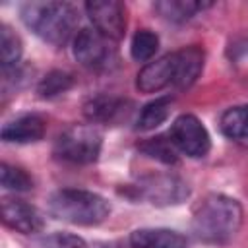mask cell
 I'll list each match as a JSON object with an SVG mask.
<instances>
[{"label": "cell", "mask_w": 248, "mask_h": 248, "mask_svg": "<svg viewBox=\"0 0 248 248\" xmlns=\"http://www.w3.org/2000/svg\"><path fill=\"white\" fill-rule=\"evenodd\" d=\"M74 56L89 70H107L116 62L114 41L101 35L97 29H81L74 37Z\"/></svg>", "instance_id": "8992f818"}, {"label": "cell", "mask_w": 248, "mask_h": 248, "mask_svg": "<svg viewBox=\"0 0 248 248\" xmlns=\"http://www.w3.org/2000/svg\"><path fill=\"white\" fill-rule=\"evenodd\" d=\"M2 221L6 227L21 234H35L45 229L43 213L35 205L16 198L2 200Z\"/></svg>", "instance_id": "9c48e42d"}, {"label": "cell", "mask_w": 248, "mask_h": 248, "mask_svg": "<svg viewBox=\"0 0 248 248\" xmlns=\"http://www.w3.org/2000/svg\"><path fill=\"white\" fill-rule=\"evenodd\" d=\"M242 225V205L225 194L205 196L192 217V232L203 244L221 246L231 242Z\"/></svg>", "instance_id": "6da1fadb"}, {"label": "cell", "mask_w": 248, "mask_h": 248, "mask_svg": "<svg viewBox=\"0 0 248 248\" xmlns=\"http://www.w3.org/2000/svg\"><path fill=\"white\" fill-rule=\"evenodd\" d=\"M105 248H132V246H124V244H120V242H112V244H108V246H105Z\"/></svg>", "instance_id": "cb8c5ba5"}, {"label": "cell", "mask_w": 248, "mask_h": 248, "mask_svg": "<svg viewBox=\"0 0 248 248\" xmlns=\"http://www.w3.org/2000/svg\"><path fill=\"white\" fill-rule=\"evenodd\" d=\"M0 182L6 190L12 192H27L33 188V178L29 176V172L8 163H2L0 167Z\"/></svg>", "instance_id": "7402d4cb"}, {"label": "cell", "mask_w": 248, "mask_h": 248, "mask_svg": "<svg viewBox=\"0 0 248 248\" xmlns=\"http://www.w3.org/2000/svg\"><path fill=\"white\" fill-rule=\"evenodd\" d=\"M140 151L155 161H161L165 165H174L178 161V149L172 143V140H167L165 136H155L140 143Z\"/></svg>", "instance_id": "ffe728a7"}, {"label": "cell", "mask_w": 248, "mask_h": 248, "mask_svg": "<svg viewBox=\"0 0 248 248\" xmlns=\"http://www.w3.org/2000/svg\"><path fill=\"white\" fill-rule=\"evenodd\" d=\"M170 140L178 151L192 159L205 157L211 149V138L202 120L194 114H180L170 126Z\"/></svg>", "instance_id": "52a82bcc"}, {"label": "cell", "mask_w": 248, "mask_h": 248, "mask_svg": "<svg viewBox=\"0 0 248 248\" xmlns=\"http://www.w3.org/2000/svg\"><path fill=\"white\" fill-rule=\"evenodd\" d=\"M203 48L198 45L184 46L180 50H174V83L176 89H188L196 83L203 70Z\"/></svg>", "instance_id": "7c38bea8"}, {"label": "cell", "mask_w": 248, "mask_h": 248, "mask_svg": "<svg viewBox=\"0 0 248 248\" xmlns=\"http://www.w3.org/2000/svg\"><path fill=\"white\" fill-rule=\"evenodd\" d=\"M87 17L101 35L110 41H120L126 33V6L116 0H95L85 4Z\"/></svg>", "instance_id": "ba28073f"}, {"label": "cell", "mask_w": 248, "mask_h": 248, "mask_svg": "<svg viewBox=\"0 0 248 248\" xmlns=\"http://www.w3.org/2000/svg\"><path fill=\"white\" fill-rule=\"evenodd\" d=\"M128 112L130 101L112 95H97L83 105V114L91 124H116L126 118Z\"/></svg>", "instance_id": "8fae6325"}, {"label": "cell", "mask_w": 248, "mask_h": 248, "mask_svg": "<svg viewBox=\"0 0 248 248\" xmlns=\"http://www.w3.org/2000/svg\"><path fill=\"white\" fill-rule=\"evenodd\" d=\"M48 213L70 225L93 227L110 215V203L95 192L64 188L48 198Z\"/></svg>", "instance_id": "3957f363"}, {"label": "cell", "mask_w": 248, "mask_h": 248, "mask_svg": "<svg viewBox=\"0 0 248 248\" xmlns=\"http://www.w3.org/2000/svg\"><path fill=\"white\" fill-rule=\"evenodd\" d=\"M128 244L132 248H188V238L172 229H136Z\"/></svg>", "instance_id": "5bb4252c"}, {"label": "cell", "mask_w": 248, "mask_h": 248, "mask_svg": "<svg viewBox=\"0 0 248 248\" xmlns=\"http://www.w3.org/2000/svg\"><path fill=\"white\" fill-rule=\"evenodd\" d=\"M124 194L134 200H143L157 207L178 205L190 198V186L176 174L155 172L138 178L136 184L124 188Z\"/></svg>", "instance_id": "277c9868"}, {"label": "cell", "mask_w": 248, "mask_h": 248, "mask_svg": "<svg viewBox=\"0 0 248 248\" xmlns=\"http://www.w3.org/2000/svg\"><path fill=\"white\" fill-rule=\"evenodd\" d=\"M33 248H87L85 240L72 232H52L33 242Z\"/></svg>", "instance_id": "603a6c76"}, {"label": "cell", "mask_w": 248, "mask_h": 248, "mask_svg": "<svg viewBox=\"0 0 248 248\" xmlns=\"http://www.w3.org/2000/svg\"><path fill=\"white\" fill-rule=\"evenodd\" d=\"M103 136L93 124H76L64 130L54 141V155L72 165L95 163L101 155Z\"/></svg>", "instance_id": "5b68a950"}, {"label": "cell", "mask_w": 248, "mask_h": 248, "mask_svg": "<svg viewBox=\"0 0 248 248\" xmlns=\"http://www.w3.org/2000/svg\"><path fill=\"white\" fill-rule=\"evenodd\" d=\"M159 48V37L151 29H140L132 37L130 43V54L136 62H147L155 56Z\"/></svg>", "instance_id": "44dd1931"}, {"label": "cell", "mask_w": 248, "mask_h": 248, "mask_svg": "<svg viewBox=\"0 0 248 248\" xmlns=\"http://www.w3.org/2000/svg\"><path fill=\"white\" fill-rule=\"evenodd\" d=\"M170 107H172V99L170 97H157V99L149 101L140 110V116L136 120V128L141 130V132L157 128L159 124H163L169 118Z\"/></svg>", "instance_id": "e0dca14e"}, {"label": "cell", "mask_w": 248, "mask_h": 248, "mask_svg": "<svg viewBox=\"0 0 248 248\" xmlns=\"http://www.w3.org/2000/svg\"><path fill=\"white\" fill-rule=\"evenodd\" d=\"M21 52H23V45L21 39L16 35V31L8 25H0V60L4 74L17 68Z\"/></svg>", "instance_id": "ac0fdd59"}, {"label": "cell", "mask_w": 248, "mask_h": 248, "mask_svg": "<svg viewBox=\"0 0 248 248\" xmlns=\"http://www.w3.org/2000/svg\"><path fill=\"white\" fill-rule=\"evenodd\" d=\"M19 14L27 29H31L37 37H41L45 43H50L54 46H64L72 39L79 23L78 10L70 2L33 0V2H25Z\"/></svg>", "instance_id": "7a4b0ae2"}, {"label": "cell", "mask_w": 248, "mask_h": 248, "mask_svg": "<svg viewBox=\"0 0 248 248\" xmlns=\"http://www.w3.org/2000/svg\"><path fill=\"white\" fill-rule=\"evenodd\" d=\"M155 12L172 21V23H182L192 19L196 14L211 8V2H196V0H161L153 4Z\"/></svg>", "instance_id": "9a60e30c"}, {"label": "cell", "mask_w": 248, "mask_h": 248, "mask_svg": "<svg viewBox=\"0 0 248 248\" xmlns=\"http://www.w3.org/2000/svg\"><path fill=\"white\" fill-rule=\"evenodd\" d=\"M46 122L39 114H21L2 128V140L6 143H35L43 140Z\"/></svg>", "instance_id": "4fadbf2b"}, {"label": "cell", "mask_w": 248, "mask_h": 248, "mask_svg": "<svg viewBox=\"0 0 248 248\" xmlns=\"http://www.w3.org/2000/svg\"><path fill=\"white\" fill-rule=\"evenodd\" d=\"M74 87V78L68 72L62 70H52L48 72L37 85V93L41 99H54L64 95L66 91H70Z\"/></svg>", "instance_id": "d6986e66"}, {"label": "cell", "mask_w": 248, "mask_h": 248, "mask_svg": "<svg viewBox=\"0 0 248 248\" xmlns=\"http://www.w3.org/2000/svg\"><path fill=\"white\" fill-rule=\"evenodd\" d=\"M174 83V52L145 64L136 76V87L141 93H157Z\"/></svg>", "instance_id": "30bf717a"}, {"label": "cell", "mask_w": 248, "mask_h": 248, "mask_svg": "<svg viewBox=\"0 0 248 248\" xmlns=\"http://www.w3.org/2000/svg\"><path fill=\"white\" fill-rule=\"evenodd\" d=\"M219 128L229 140L236 143H248V105L227 108L221 114Z\"/></svg>", "instance_id": "2e32d148"}]
</instances>
